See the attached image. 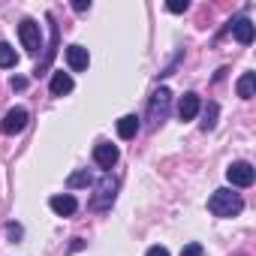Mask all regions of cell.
I'll use <instances>...</instances> for the list:
<instances>
[{"label":"cell","mask_w":256,"mask_h":256,"mask_svg":"<svg viewBox=\"0 0 256 256\" xmlns=\"http://www.w3.org/2000/svg\"><path fill=\"white\" fill-rule=\"evenodd\" d=\"M208 211H211L214 217H235V214L244 211V199H241V193H235V190H229V187H220V190L211 193Z\"/></svg>","instance_id":"6da1fadb"},{"label":"cell","mask_w":256,"mask_h":256,"mask_svg":"<svg viewBox=\"0 0 256 256\" xmlns=\"http://www.w3.org/2000/svg\"><path fill=\"white\" fill-rule=\"evenodd\" d=\"M169 106H172V90L169 88H157L148 100V126H157L166 120L169 114Z\"/></svg>","instance_id":"7a4b0ae2"},{"label":"cell","mask_w":256,"mask_h":256,"mask_svg":"<svg viewBox=\"0 0 256 256\" xmlns=\"http://www.w3.org/2000/svg\"><path fill=\"white\" fill-rule=\"evenodd\" d=\"M118 190V181L112 178V175H102V181L96 184V193H94V199H90V208L94 211H108L112 208V202H114V193Z\"/></svg>","instance_id":"3957f363"},{"label":"cell","mask_w":256,"mask_h":256,"mask_svg":"<svg viewBox=\"0 0 256 256\" xmlns=\"http://www.w3.org/2000/svg\"><path fill=\"white\" fill-rule=\"evenodd\" d=\"M18 36H22V46H24L30 54H36V52L42 48V30H40V24H36L34 18H24V22L18 24Z\"/></svg>","instance_id":"277c9868"},{"label":"cell","mask_w":256,"mask_h":256,"mask_svg":"<svg viewBox=\"0 0 256 256\" xmlns=\"http://www.w3.org/2000/svg\"><path fill=\"white\" fill-rule=\"evenodd\" d=\"M253 178H256V172H253V166H250V163H244V160L229 163V169H226V181H229L232 187H250V184H253Z\"/></svg>","instance_id":"5b68a950"},{"label":"cell","mask_w":256,"mask_h":256,"mask_svg":"<svg viewBox=\"0 0 256 256\" xmlns=\"http://www.w3.org/2000/svg\"><path fill=\"white\" fill-rule=\"evenodd\" d=\"M28 120H30V114H28V108H22V106H16V108H10L6 112V118H4V124H0V130H4L6 136H16V133H22L24 126H28Z\"/></svg>","instance_id":"8992f818"},{"label":"cell","mask_w":256,"mask_h":256,"mask_svg":"<svg viewBox=\"0 0 256 256\" xmlns=\"http://www.w3.org/2000/svg\"><path fill=\"white\" fill-rule=\"evenodd\" d=\"M118 157H120L118 145H112V142H96V145H94V163H96L100 169H112V166L118 163Z\"/></svg>","instance_id":"52a82bcc"},{"label":"cell","mask_w":256,"mask_h":256,"mask_svg":"<svg viewBox=\"0 0 256 256\" xmlns=\"http://www.w3.org/2000/svg\"><path fill=\"white\" fill-rule=\"evenodd\" d=\"M48 208H52L58 217H72V214L78 211V202H76L72 193H58V196L48 199Z\"/></svg>","instance_id":"ba28073f"},{"label":"cell","mask_w":256,"mask_h":256,"mask_svg":"<svg viewBox=\"0 0 256 256\" xmlns=\"http://www.w3.org/2000/svg\"><path fill=\"white\" fill-rule=\"evenodd\" d=\"M66 64H70L72 72H84V70L90 66L88 48H84V46H70V48H66Z\"/></svg>","instance_id":"9c48e42d"},{"label":"cell","mask_w":256,"mask_h":256,"mask_svg":"<svg viewBox=\"0 0 256 256\" xmlns=\"http://www.w3.org/2000/svg\"><path fill=\"white\" fill-rule=\"evenodd\" d=\"M76 88V82H72V76L70 72H64V70H58L54 76H52V84H48V90H52V96H66L70 90Z\"/></svg>","instance_id":"30bf717a"},{"label":"cell","mask_w":256,"mask_h":256,"mask_svg":"<svg viewBox=\"0 0 256 256\" xmlns=\"http://www.w3.org/2000/svg\"><path fill=\"white\" fill-rule=\"evenodd\" d=\"M199 108H202L199 94H184L181 102H178V118H181V120H193V118L199 114Z\"/></svg>","instance_id":"8fae6325"},{"label":"cell","mask_w":256,"mask_h":256,"mask_svg":"<svg viewBox=\"0 0 256 256\" xmlns=\"http://www.w3.org/2000/svg\"><path fill=\"white\" fill-rule=\"evenodd\" d=\"M232 36H235L241 46H250V42H253V22H250V18L232 22Z\"/></svg>","instance_id":"7c38bea8"},{"label":"cell","mask_w":256,"mask_h":256,"mask_svg":"<svg viewBox=\"0 0 256 256\" xmlns=\"http://www.w3.org/2000/svg\"><path fill=\"white\" fill-rule=\"evenodd\" d=\"M139 118L136 114H124L120 120H118V136L120 139H136V133H139Z\"/></svg>","instance_id":"4fadbf2b"},{"label":"cell","mask_w":256,"mask_h":256,"mask_svg":"<svg viewBox=\"0 0 256 256\" xmlns=\"http://www.w3.org/2000/svg\"><path fill=\"white\" fill-rule=\"evenodd\" d=\"M253 94H256V76L253 72H244L238 78V96L241 100H253Z\"/></svg>","instance_id":"5bb4252c"},{"label":"cell","mask_w":256,"mask_h":256,"mask_svg":"<svg viewBox=\"0 0 256 256\" xmlns=\"http://www.w3.org/2000/svg\"><path fill=\"white\" fill-rule=\"evenodd\" d=\"M217 114H220V106H217V102H208V106H205V112H202V124H199L205 133L217 126Z\"/></svg>","instance_id":"9a60e30c"},{"label":"cell","mask_w":256,"mask_h":256,"mask_svg":"<svg viewBox=\"0 0 256 256\" xmlns=\"http://www.w3.org/2000/svg\"><path fill=\"white\" fill-rule=\"evenodd\" d=\"M18 64V54L10 42H0V70H12Z\"/></svg>","instance_id":"2e32d148"},{"label":"cell","mask_w":256,"mask_h":256,"mask_svg":"<svg viewBox=\"0 0 256 256\" xmlns=\"http://www.w3.org/2000/svg\"><path fill=\"white\" fill-rule=\"evenodd\" d=\"M70 187H88L90 184V175H88V169H82V172H76V175H70V181H66Z\"/></svg>","instance_id":"e0dca14e"},{"label":"cell","mask_w":256,"mask_h":256,"mask_svg":"<svg viewBox=\"0 0 256 256\" xmlns=\"http://www.w3.org/2000/svg\"><path fill=\"white\" fill-rule=\"evenodd\" d=\"M187 6H190L187 0H172V4H166V10L175 12V16H178V12H187Z\"/></svg>","instance_id":"ac0fdd59"},{"label":"cell","mask_w":256,"mask_h":256,"mask_svg":"<svg viewBox=\"0 0 256 256\" xmlns=\"http://www.w3.org/2000/svg\"><path fill=\"white\" fill-rule=\"evenodd\" d=\"M181 256H202V244H196V241H193V244H187V247L181 250Z\"/></svg>","instance_id":"d6986e66"},{"label":"cell","mask_w":256,"mask_h":256,"mask_svg":"<svg viewBox=\"0 0 256 256\" xmlns=\"http://www.w3.org/2000/svg\"><path fill=\"white\" fill-rule=\"evenodd\" d=\"M145 256H169V250L157 244V247H148V253H145Z\"/></svg>","instance_id":"ffe728a7"},{"label":"cell","mask_w":256,"mask_h":256,"mask_svg":"<svg viewBox=\"0 0 256 256\" xmlns=\"http://www.w3.org/2000/svg\"><path fill=\"white\" fill-rule=\"evenodd\" d=\"M72 10H76V12H84V10H90V0H76V4H72Z\"/></svg>","instance_id":"44dd1931"},{"label":"cell","mask_w":256,"mask_h":256,"mask_svg":"<svg viewBox=\"0 0 256 256\" xmlns=\"http://www.w3.org/2000/svg\"><path fill=\"white\" fill-rule=\"evenodd\" d=\"M12 88H16V90H24V88H28V78L16 76V78H12Z\"/></svg>","instance_id":"7402d4cb"}]
</instances>
